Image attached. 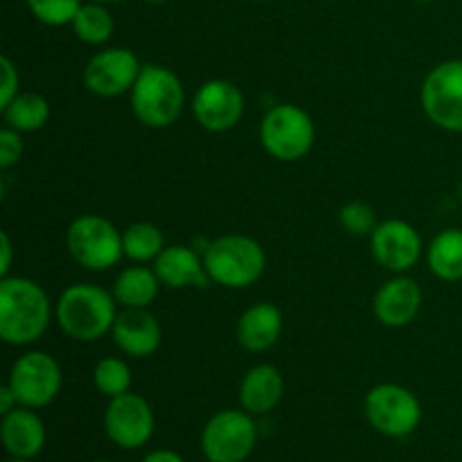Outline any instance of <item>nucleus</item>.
<instances>
[{"label":"nucleus","mask_w":462,"mask_h":462,"mask_svg":"<svg viewBox=\"0 0 462 462\" xmlns=\"http://www.w3.org/2000/svg\"><path fill=\"white\" fill-rule=\"evenodd\" d=\"M122 246H125V257L134 264H149L156 262L165 244V235L152 221H135L122 233Z\"/></svg>","instance_id":"b1692460"},{"label":"nucleus","mask_w":462,"mask_h":462,"mask_svg":"<svg viewBox=\"0 0 462 462\" xmlns=\"http://www.w3.org/2000/svg\"><path fill=\"white\" fill-rule=\"evenodd\" d=\"M422 237L404 219L379 221L374 233L370 235V253L374 262L393 273H409L422 257Z\"/></svg>","instance_id":"4468645a"},{"label":"nucleus","mask_w":462,"mask_h":462,"mask_svg":"<svg viewBox=\"0 0 462 462\" xmlns=\"http://www.w3.org/2000/svg\"><path fill=\"white\" fill-rule=\"evenodd\" d=\"M284 319L282 311L273 302H255V305L248 307L237 320V343L246 352H260L271 350V347L278 343V338L282 337Z\"/></svg>","instance_id":"6ab92c4d"},{"label":"nucleus","mask_w":462,"mask_h":462,"mask_svg":"<svg viewBox=\"0 0 462 462\" xmlns=\"http://www.w3.org/2000/svg\"><path fill=\"white\" fill-rule=\"evenodd\" d=\"M284 377L275 365L257 364L239 383V404L251 415H266L282 402Z\"/></svg>","instance_id":"aec40b11"},{"label":"nucleus","mask_w":462,"mask_h":462,"mask_svg":"<svg viewBox=\"0 0 462 462\" xmlns=\"http://www.w3.org/2000/svg\"><path fill=\"white\" fill-rule=\"evenodd\" d=\"M156 429L153 409L138 393L111 397L104 411V431L120 449H140L147 445Z\"/></svg>","instance_id":"9b49d317"},{"label":"nucleus","mask_w":462,"mask_h":462,"mask_svg":"<svg viewBox=\"0 0 462 462\" xmlns=\"http://www.w3.org/2000/svg\"><path fill=\"white\" fill-rule=\"evenodd\" d=\"M131 382H134V374H131L129 364L125 359H120V356H104V359H99L95 364L93 383L108 400L129 393Z\"/></svg>","instance_id":"a878e982"},{"label":"nucleus","mask_w":462,"mask_h":462,"mask_svg":"<svg viewBox=\"0 0 462 462\" xmlns=\"http://www.w3.org/2000/svg\"><path fill=\"white\" fill-rule=\"evenodd\" d=\"M16 406H18V400H16V395H14L12 388H9V383L0 386V413L7 415L9 411H14Z\"/></svg>","instance_id":"2f4dec72"},{"label":"nucleus","mask_w":462,"mask_h":462,"mask_svg":"<svg viewBox=\"0 0 462 462\" xmlns=\"http://www.w3.org/2000/svg\"><path fill=\"white\" fill-rule=\"evenodd\" d=\"M18 84H21V75H18L16 63L9 57H0V111L16 97Z\"/></svg>","instance_id":"c756f323"},{"label":"nucleus","mask_w":462,"mask_h":462,"mask_svg":"<svg viewBox=\"0 0 462 462\" xmlns=\"http://www.w3.org/2000/svg\"><path fill=\"white\" fill-rule=\"evenodd\" d=\"M153 271L167 289H206L212 282L206 271V262L199 251L183 244H171L162 248L161 255L153 262Z\"/></svg>","instance_id":"f3484780"},{"label":"nucleus","mask_w":462,"mask_h":462,"mask_svg":"<svg viewBox=\"0 0 462 462\" xmlns=\"http://www.w3.org/2000/svg\"><path fill=\"white\" fill-rule=\"evenodd\" d=\"M7 462H32V460H23V458H12V460H7Z\"/></svg>","instance_id":"c9c22d12"},{"label":"nucleus","mask_w":462,"mask_h":462,"mask_svg":"<svg viewBox=\"0 0 462 462\" xmlns=\"http://www.w3.org/2000/svg\"><path fill=\"white\" fill-rule=\"evenodd\" d=\"M143 462H185V460L183 456L176 454V451L171 449H156L152 451V454L144 456Z\"/></svg>","instance_id":"473e14b6"},{"label":"nucleus","mask_w":462,"mask_h":462,"mask_svg":"<svg viewBox=\"0 0 462 462\" xmlns=\"http://www.w3.org/2000/svg\"><path fill=\"white\" fill-rule=\"evenodd\" d=\"M0 438H3L5 449L12 458L32 460L43 451L48 431H45L43 420L39 418L34 409L16 406L7 415H3Z\"/></svg>","instance_id":"a211bd4d"},{"label":"nucleus","mask_w":462,"mask_h":462,"mask_svg":"<svg viewBox=\"0 0 462 462\" xmlns=\"http://www.w3.org/2000/svg\"><path fill=\"white\" fill-rule=\"evenodd\" d=\"M420 102L433 125L451 134H462V59L438 63L424 77Z\"/></svg>","instance_id":"9d476101"},{"label":"nucleus","mask_w":462,"mask_h":462,"mask_svg":"<svg viewBox=\"0 0 462 462\" xmlns=\"http://www.w3.org/2000/svg\"><path fill=\"white\" fill-rule=\"evenodd\" d=\"M84 0H27V9L39 23L48 27L70 25Z\"/></svg>","instance_id":"bb28decb"},{"label":"nucleus","mask_w":462,"mask_h":462,"mask_svg":"<svg viewBox=\"0 0 462 462\" xmlns=\"http://www.w3.org/2000/svg\"><path fill=\"white\" fill-rule=\"evenodd\" d=\"M161 278L153 266L134 264L117 273L111 293L122 310H149L161 293Z\"/></svg>","instance_id":"412c9836"},{"label":"nucleus","mask_w":462,"mask_h":462,"mask_svg":"<svg viewBox=\"0 0 462 462\" xmlns=\"http://www.w3.org/2000/svg\"><path fill=\"white\" fill-rule=\"evenodd\" d=\"M117 302L108 289L77 282L63 289L54 305L59 329L77 343H95L111 334L117 319Z\"/></svg>","instance_id":"f03ea898"},{"label":"nucleus","mask_w":462,"mask_h":462,"mask_svg":"<svg viewBox=\"0 0 462 462\" xmlns=\"http://www.w3.org/2000/svg\"><path fill=\"white\" fill-rule=\"evenodd\" d=\"M135 120L147 129H167L185 108V88L180 77L161 63H147L129 93Z\"/></svg>","instance_id":"7ed1b4c3"},{"label":"nucleus","mask_w":462,"mask_h":462,"mask_svg":"<svg viewBox=\"0 0 462 462\" xmlns=\"http://www.w3.org/2000/svg\"><path fill=\"white\" fill-rule=\"evenodd\" d=\"M66 248L86 271H108L125 257L122 230L102 215H79L66 230Z\"/></svg>","instance_id":"423d86ee"},{"label":"nucleus","mask_w":462,"mask_h":462,"mask_svg":"<svg viewBox=\"0 0 462 462\" xmlns=\"http://www.w3.org/2000/svg\"><path fill=\"white\" fill-rule=\"evenodd\" d=\"M70 25L77 39L86 45L108 43V39L116 32V21H113V14L108 12L106 5L93 3V0L81 5Z\"/></svg>","instance_id":"393cba45"},{"label":"nucleus","mask_w":462,"mask_h":462,"mask_svg":"<svg viewBox=\"0 0 462 462\" xmlns=\"http://www.w3.org/2000/svg\"><path fill=\"white\" fill-rule=\"evenodd\" d=\"M415 3H433V0H415Z\"/></svg>","instance_id":"e433bc0d"},{"label":"nucleus","mask_w":462,"mask_h":462,"mask_svg":"<svg viewBox=\"0 0 462 462\" xmlns=\"http://www.w3.org/2000/svg\"><path fill=\"white\" fill-rule=\"evenodd\" d=\"M14 262V244L7 230L0 233V278H7Z\"/></svg>","instance_id":"7c9ffc66"},{"label":"nucleus","mask_w":462,"mask_h":462,"mask_svg":"<svg viewBox=\"0 0 462 462\" xmlns=\"http://www.w3.org/2000/svg\"><path fill=\"white\" fill-rule=\"evenodd\" d=\"M370 427L386 438H406L422 422V404L406 386L379 383L364 400Z\"/></svg>","instance_id":"6e6552de"},{"label":"nucleus","mask_w":462,"mask_h":462,"mask_svg":"<svg viewBox=\"0 0 462 462\" xmlns=\"http://www.w3.org/2000/svg\"><path fill=\"white\" fill-rule=\"evenodd\" d=\"M23 158V138L18 131L5 126L0 131V170L7 171Z\"/></svg>","instance_id":"c85d7f7f"},{"label":"nucleus","mask_w":462,"mask_h":462,"mask_svg":"<svg viewBox=\"0 0 462 462\" xmlns=\"http://www.w3.org/2000/svg\"><path fill=\"white\" fill-rule=\"evenodd\" d=\"M93 462H113V460H93Z\"/></svg>","instance_id":"58836bf2"},{"label":"nucleus","mask_w":462,"mask_h":462,"mask_svg":"<svg viewBox=\"0 0 462 462\" xmlns=\"http://www.w3.org/2000/svg\"><path fill=\"white\" fill-rule=\"evenodd\" d=\"M50 102L41 93H18L7 106L3 108L5 125L18 134H32L48 125Z\"/></svg>","instance_id":"5701e85b"},{"label":"nucleus","mask_w":462,"mask_h":462,"mask_svg":"<svg viewBox=\"0 0 462 462\" xmlns=\"http://www.w3.org/2000/svg\"><path fill=\"white\" fill-rule=\"evenodd\" d=\"M429 271L442 282L462 280V228H445L427 248Z\"/></svg>","instance_id":"4be33fe9"},{"label":"nucleus","mask_w":462,"mask_h":462,"mask_svg":"<svg viewBox=\"0 0 462 462\" xmlns=\"http://www.w3.org/2000/svg\"><path fill=\"white\" fill-rule=\"evenodd\" d=\"M111 337L122 355L147 359L161 347L162 328L149 310H122L117 311Z\"/></svg>","instance_id":"dca6fc26"},{"label":"nucleus","mask_w":462,"mask_h":462,"mask_svg":"<svg viewBox=\"0 0 462 462\" xmlns=\"http://www.w3.org/2000/svg\"><path fill=\"white\" fill-rule=\"evenodd\" d=\"M143 63L129 48H106L95 52L84 68V86L97 97H120L131 93Z\"/></svg>","instance_id":"f8f14e48"},{"label":"nucleus","mask_w":462,"mask_h":462,"mask_svg":"<svg viewBox=\"0 0 462 462\" xmlns=\"http://www.w3.org/2000/svg\"><path fill=\"white\" fill-rule=\"evenodd\" d=\"M246 99L239 86L228 79H208L192 97V116L212 134H224L239 125Z\"/></svg>","instance_id":"ddd939ff"},{"label":"nucleus","mask_w":462,"mask_h":462,"mask_svg":"<svg viewBox=\"0 0 462 462\" xmlns=\"http://www.w3.org/2000/svg\"><path fill=\"white\" fill-rule=\"evenodd\" d=\"M458 197H460V201H462V185H460V192H458Z\"/></svg>","instance_id":"4c0bfd02"},{"label":"nucleus","mask_w":462,"mask_h":462,"mask_svg":"<svg viewBox=\"0 0 462 462\" xmlns=\"http://www.w3.org/2000/svg\"><path fill=\"white\" fill-rule=\"evenodd\" d=\"M422 287L413 278L397 273L377 289L373 298V314L386 328H406L422 310Z\"/></svg>","instance_id":"2eb2a0df"},{"label":"nucleus","mask_w":462,"mask_h":462,"mask_svg":"<svg viewBox=\"0 0 462 462\" xmlns=\"http://www.w3.org/2000/svg\"><path fill=\"white\" fill-rule=\"evenodd\" d=\"M52 320V302L36 280L0 278V338L12 347L39 341Z\"/></svg>","instance_id":"f257e3e1"},{"label":"nucleus","mask_w":462,"mask_h":462,"mask_svg":"<svg viewBox=\"0 0 462 462\" xmlns=\"http://www.w3.org/2000/svg\"><path fill=\"white\" fill-rule=\"evenodd\" d=\"M260 143L264 152L275 161H300L311 152L316 143L314 120L298 104H275L262 117Z\"/></svg>","instance_id":"39448f33"},{"label":"nucleus","mask_w":462,"mask_h":462,"mask_svg":"<svg viewBox=\"0 0 462 462\" xmlns=\"http://www.w3.org/2000/svg\"><path fill=\"white\" fill-rule=\"evenodd\" d=\"M7 383L16 395L18 406L34 411L45 409L57 400L61 391V365L48 352L30 350L14 361Z\"/></svg>","instance_id":"1a4fd4ad"},{"label":"nucleus","mask_w":462,"mask_h":462,"mask_svg":"<svg viewBox=\"0 0 462 462\" xmlns=\"http://www.w3.org/2000/svg\"><path fill=\"white\" fill-rule=\"evenodd\" d=\"M144 3H152V5H158V3H167V0H144Z\"/></svg>","instance_id":"f704fd0d"},{"label":"nucleus","mask_w":462,"mask_h":462,"mask_svg":"<svg viewBox=\"0 0 462 462\" xmlns=\"http://www.w3.org/2000/svg\"><path fill=\"white\" fill-rule=\"evenodd\" d=\"M255 415L224 409L212 415L201 431V451L208 462H244L257 445Z\"/></svg>","instance_id":"0eeeda50"},{"label":"nucleus","mask_w":462,"mask_h":462,"mask_svg":"<svg viewBox=\"0 0 462 462\" xmlns=\"http://www.w3.org/2000/svg\"><path fill=\"white\" fill-rule=\"evenodd\" d=\"M206 271L224 289H248L264 275L266 253L248 235H221L201 251Z\"/></svg>","instance_id":"20e7f679"},{"label":"nucleus","mask_w":462,"mask_h":462,"mask_svg":"<svg viewBox=\"0 0 462 462\" xmlns=\"http://www.w3.org/2000/svg\"><path fill=\"white\" fill-rule=\"evenodd\" d=\"M338 221H341L343 228L347 230L355 237H370L374 233V228L379 226L377 212L370 203L365 201H350L341 208L338 212Z\"/></svg>","instance_id":"cd10ccee"},{"label":"nucleus","mask_w":462,"mask_h":462,"mask_svg":"<svg viewBox=\"0 0 462 462\" xmlns=\"http://www.w3.org/2000/svg\"><path fill=\"white\" fill-rule=\"evenodd\" d=\"M262 3H269V0H262Z\"/></svg>","instance_id":"ea45409f"},{"label":"nucleus","mask_w":462,"mask_h":462,"mask_svg":"<svg viewBox=\"0 0 462 462\" xmlns=\"http://www.w3.org/2000/svg\"><path fill=\"white\" fill-rule=\"evenodd\" d=\"M93 3H102V5H113V3H122V0H93Z\"/></svg>","instance_id":"72a5a7b5"}]
</instances>
